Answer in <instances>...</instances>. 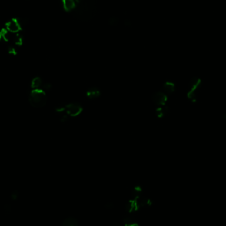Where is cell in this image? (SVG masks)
I'll use <instances>...</instances> for the list:
<instances>
[{"label":"cell","mask_w":226,"mask_h":226,"mask_svg":"<svg viewBox=\"0 0 226 226\" xmlns=\"http://www.w3.org/2000/svg\"><path fill=\"white\" fill-rule=\"evenodd\" d=\"M86 95L89 99L94 100L99 98L101 95V91L96 87H92L89 88L86 92Z\"/></svg>","instance_id":"52a82bcc"},{"label":"cell","mask_w":226,"mask_h":226,"mask_svg":"<svg viewBox=\"0 0 226 226\" xmlns=\"http://www.w3.org/2000/svg\"><path fill=\"white\" fill-rule=\"evenodd\" d=\"M29 103L35 108H42L46 104L47 96L42 89H33L29 95Z\"/></svg>","instance_id":"7a4b0ae2"},{"label":"cell","mask_w":226,"mask_h":226,"mask_svg":"<svg viewBox=\"0 0 226 226\" xmlns=\"http://www.w3.org/2000/svg\"><path fill=\"white\" fill-rule=\"evenodd\" d=\"M201 84V80L198 78H193L190 83V89H189L187 96L189 99L192 101H196V94L198 91L199 87Z\"/></svg>","instance_id":"277c9868"},{"label":"cell","mask_w":226,"mask_h":226,"mask_svg":"<svg viewBox=\"0 0 226 226\" xmlns=\"http://www.w3.org/2000/svg\"><path fill=\"white\" fill-rule=\"evenodd\" d=\"M122 220L124 222H125V225L126 224L129 225V224H132L134 223V218H132V216H125L123 218Z\"/></svg>","instance_id":"e0dca14e"},{"label":"cell","mask_w":226,"mask_h":226,"mask_svg":"<svg viewBox=\"0 0 226 226\" xmlns=\"http://www.w3.org/2000/svg\"><path fill=\"white\" fill-rule=\"evenodd\" d=\"M112 226H121V225L118 223V222H115V223H113Z\"/></svg>","instance_id":"7402d4cb"},{"label":"cell","mask_w":226,"mask_h":226,"mask_svg":"<svg viewBox=\"0 0 226 226\" xmlns=\"http://www.w3.org/2000/svg\"><path fill=\"white\" fill-rule=\"evenodd\" d=\"M18 196H19V193H18L17 191H14L12 192V198L13 200H15L17 199Z\"/></svg>","instance_id":"ac0fdd59"},{"label":"cell","mask_w":226,"mask_h":226,"mask_svg":"<svg viewBox=\"0 0 226 226\" xmlns=\"http://www.w3.org/2000/svg\"><path fill=\"white\" fill-rule=\"evenodd\" d=\"M125 226H140L138 224H136V223H134V224H129V225H127L126 224Z\"/></svg>","instance_id":"44dd1931"},{"label":"cell","mask_w":226,"mask_h":226,"mask_svg":"<svg viewBox=\"0 0 226 226\" xmlns=\"http://www.w3.org/2000/svg\"><path fill=\"white\" fill-rule=\"evenodd\" d=\"M56 115L62 122H66L70 117H74L81 113L83 108L78 103H73L56 108Z\"/></svg>","instance_id":"6da1fadb"},{"label":"cell","mask_w":226,"mask_h":226,"mask_svg":"<svg viewBox=\"0 0 226 226\" xmlns=\"http://www.w3.org/2000/svg\"><path fill=\"white\" fill-rule=\"evenodd\" d=\"M63 5L64 9L67 12L73 10L76 6L74 0H63Z\"/></svg>","instance_id":"5bb4252c"},{"label":"cell","mask_w":226,"mask_h":226,"mask_svg":"<svg viewBox=\"0 0 226 226\" xmlns=\"http://www.w3.org/2000/svg\"><path fill=\"white\" fill-rule=\"evenodd\" d=\"M6 29L12 33H16L21 30V25L19 21L17 19H12L5 24Z\"/></svg>","instance_id":"8992f818"},{"label":"cell","mask_w":226,"mask_h":226,"mask_svg":"<svg viewBox=\"0 0 226 226\" xmlns=\"http://www.w3.org/2000/svg\"><path fill=\"white\" fill-rule=\"evenodd\" d=\"M224 119H225V120H226V114H225V115H224Z\"/></svg>","instance_id":"603a6c76"},{"label":"cell","mask_w":226,"mask_h":226,"mask_svg":"<svg viewBox=\"0 0 226 226\" xmlns=\"http://www.w3.org/2000/svg\"><path fill=\"white\" fill-rule=\"evenodd\" d=\"M5 211H7V212H9V211L11 210V207L9 205H6L5 206Z\"/></svg>","instance_id":"ffe728a7"},{"label":"cell","mask_w":226,"mask_h":226,"mask_svg":"<svg viewBox=\"0 0 226 226\" xmlns=\"http://www.w3.org/2000/svg\"><path fill=\"white\" fill-rule=\"evenodd\" d=\"M42 85V81L40 78H35L31 82V87L33 89H41Z\"/></svg>","instance_id":"9a60e30c"},{"label":"cell","mask_w":226,"mask_h":226,"mask_svg":"<svg viewBox=\"0 0 226 226\" xmlns=\"http://www.w3.org/2000/svg\"><path fill=\"white\" fill-rule=\"evenodd\" d=\"M136 202L138 204V206L139 207V208H144V207H147L151 205V200L150 199H149L148 198L144 197V196H140L139 198H138L136 200Z\"/></svg>","instance_id":"ba28073f"},{"label":"cell","mask_w":226,"mask_h":226,"mask_svg":"<svg viewBox=\"0 0 226 226\" xmlns=\"http://www.w3.org/2000/svg\"><path fill=\"white\" fill-rule=\"evenodd\" d=\"M95 11L94 4L92 2H85L81 3L79 6L76 15L78 16V19L83 21H88L92 19L94 15V12Z\"/></svg>","instance_id":"3957f363"},{"label":"cell","mask_w":226,"mask_h":226,"mask_svg":"<svg viewBox=\"0 0 226 226\" xmlns=\"http://www.w3.org/2000/svg\"><path fill=\"white\" fill-rule=\"evenodd\" d=\"M142 188L140 185H136L132 191V198L133 200H136L141 196Z\"/></svg>","instance_id":"7c38bea8"},{"label":"cell","mask_w":226,"mask_h":226,"mask_svg":"<svg viewBox=\"0 0 226 226\" xmlns=\"http://www.w3.org/2000/svg\"><path fill=\"white\" fill-rule=\"evenodd\" d=\"M105 206L107 208L109 209V208H112L113 206H114V204H113L112 203H108V204H105Z\"/></svg>","instance_id":"d6986e66"},{"label":"cell","mask_w":226,"mask_h":226,"mask_svg":"<svg viewBox=\"0 0 226 226\" xmlns=\"http://www.w3.org/2000/svg\"><path fill=\"white\" fill-rule=\"evenodd\" d=\"M125 208L128 212L132 213V212L137 211L138 209H139V207H138V206L136 200L132 199V200H129V202L127 203Z\"/></svg>","instance_id":"9c48e42d"},{"label":"cell","mask_w":226,"mask_h":226,"mask_svg":"<svg viewBox=\"0 0 226 226\" xmlns=\"http://www.w3.org/2000/svg\"><path fill=\"white\" fill-rule=\"evenodd\" d=\"M8 31L7 29H2V30L0 31V41H5L7 42L9 40V33H8Z\"/></svg>","instance_id":"2e32d148"},{"label":"cell","mask_w":226,"mask_h":226,"mask_svg":"<svg viewBox=\"0 0 226 226\" xmlns=\"http://www.w3.org/2000/svg\"><path fill=\"white\" fill-rule=\"evenodd\" d=\"M167 101V95L165 93L157 91L153 94L152 95V101L157 106H163L165 105V103Z\"/></svg>","instance_id":"5b68a950"},{"label":"cell","mask_w":226,"mask_h":226,"mask_svg":"<svg viewBox=\"0 0 226 226\" xmlns=\"http://www.w3.org/2000/svg\"><path fill=\"white\" fill-rule=\"evenodd\" d=\"M175 85L173 82L167 81L163 85V91L165 94H171L174 91Z\"/></svg>","instance_id":"8fae6325"},{"label":"cell","mask_w":226,"mask_h":226,"mask_svg":"<svg viewBox=\"0 0 226 226\" xmlns=\"http://www.w3.org/2000/svg\"><path fill=\"white\" fill-rule=\"evenodd\" d=\"M63 226H78V221L74 217H68L64 221Z\"/></svg>","instance_id":"4fadbf2b"},{"label":"cell","mask_w":226,"mask_h":226,"mask_svg":"<svg viewBox=\"0 0 226 226\" xmlns=\"http://www.w3.org/2000/svg\"><path fill=\"white\" fill-rule=\"evenodd\" d=\"M168 112H169V108L165 106V105L158 107L155 110L156 115L158 118L164 117V116H166V115L168 113Z\"/></svg>","instance_id":"30bf717a"}]
</instances>
